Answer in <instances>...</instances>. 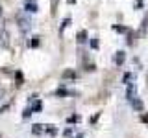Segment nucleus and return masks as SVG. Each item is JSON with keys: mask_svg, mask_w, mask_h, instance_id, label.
Listing matches in <instances>:
<instances>
[{"mask_svg": "<svg viewBox=\"0 0 148 138\" xmlns=\"http://www.w3.org/2000/svg\"><path fill=\"white\" fill-rule=\"evenodd\" d=\"M69 122H71V123L72 122H78V116H71V118H69Z\"/></svg>", "mask_w": 148, "mask_h": 138, "instance_id": "obj_10", "label": "nucleus"}, {"mask_svg": "<svg viewBox=\"0 0 148 138\" xmlns=\"http://www.w3.org/2000/svg\"><path fill=\"white\" fill-rule=\"evenodd\" d=\"M78 41H80V43H83V41H85V31H82V33L78 35Z\"/></svg>", "mask_w": 148, "mask_h": 138, "instance_id": "obj_4", "label": "nucleus"}, {"mask_svg": "<svg viewBox=\"0 0 148 138\" xmlns=\"http://www.w3.org/2000/svg\"><path fill=\"white\" fill-rule=\"evenodd\" d=\"M115 63H117V64H122V63H124V52H119V53H117Z\"/></svg>", "mask_w": 148, "mask_h": 138, "instance_id": "obj_1", "label": "nucleus"}, {"mask_svg": "<svg viewBox=\"0 0 148 138\" xmlns=\"http://www.w3.org/2000/svg\"><path fill=\"white\" fill-rule=\"evenodd\" d=\"M130 79H132V74H126V76H124V81H126V83H128Z\"/></svg>", "mask_w": 148, "mask_h": 138, "instance_id": "obj_9", "label": "nucleus"}, {"mask_svg": "<svg viewBox=\"0 0 148 138\" xmlns=\"http://www.w3.org/2000/svg\"><path fill=\"white\" fill-rule=\"evenodd\" d=\"M34 133H43V125H34Z\"/></svg>", "mask_w": 148, "mask_h": 138, "instance_id": "obj_3", "label": "nucleus"}, {"mask_svg": "<svg viewBox=\"0 0 148 138\" xmlns=\"http://www.w3.org/2000/svg\"><path fill=\"white\" fill-rule=\"evenodd\" d=\"M30 114H32V109H26L24 112H22V116H24V118H28V116H30Z\"/></svg>", "mask_w": 148, "mask_h": 138, "instance_id": "obj_5", "label": "nucleus"}, {"mask_svg": "<svg viewBox=\"0 0 148 138\" xmlns=\"http://www.w3.org/2000/svg\"><path fill=\"white\" fill-rule=\"evenodd\" d=\"M56 94H58V96H65V94H67V90H65V89H59Z\"/></svg>", "mask_w": 148, "mask_h": 138, "instance_id": "obj_6", "label": "nucleus"}, {"mask_svg": "<svg viewBox=\"0 0 148 138\" xmlns=\"http://www.w3.org/2000/svg\"><path fill=\"white\" fill-rule=\"evenodd\" d=\"M132 103H133V107H135L137 110H141V109H143V103H141V101H139V99H133Z\"/></svg>", "mask_w": 148, "mask_h": 138, "instance_id": "obj_2", "label": "nucleus"}, {"mask_svg": "<svg viewBox=\"0 0 148 138\" xmlns=\"http://www.w3.org/2000/svg\"><path fill=\"white\" fill-rule=\"evenodd\" d=\"M63 77H74V72H65Z\"/></svg>", "mask_w": 148, "mask_h": 138, "instance_id": "obj_8", "label": "nucleus"}, {"mask_svg": "<svg viewBox=\"0 0 148 138\" xmlns=\"http://www.w3.org/2000/svg\"><path fill=\"white\" fill-rule=\"evenodd\" d=\"M141 120H143L145 123H148V114H143V118H141Z\"/></svg>", "mask_w": 148, "mask_h": 138, "instance_id": "obj_11", "label": "nucleus"}, {"mask_svg": "<svg viewBox=\"0 0 148 138\" xmlns=\"http://www.w3.org/2000/svg\"><path fill=\"white\" fill-rule=\"evenodd\" d=\"M41 107H43V105H41V101H37V103L34 105V110H41Z\"/></svg>", "mask_w": 148, "mask_h": 138, "instance_id": "obj_7", "label": "nucleus"}]
</instances>
